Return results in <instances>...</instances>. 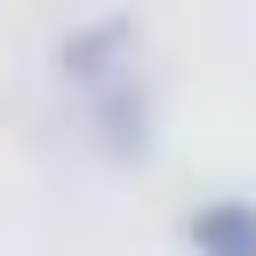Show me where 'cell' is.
Masks as SVG:
<instances>
[{
	"label": "cell",
	"instance_id": "6da1fadb",
	"mask_svg": "<svg viewBox=\"0 0 256 256\" xmlns=\"http://www.w3.org/2000/svg\"><path fill=\"white\" fill-rule=\"evenodd\" d=\"M184 240L192 256H256V200H232V192L200 200L184 216Z\"/></svg>",
	"mask_w": 256,
	"mask_h": 256
}]
</instances>
